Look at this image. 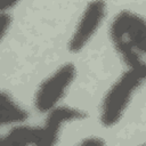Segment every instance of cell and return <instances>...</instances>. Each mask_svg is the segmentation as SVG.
<instances>
[{
	"instance_id": "cell-7",
	"label": "cell",
	"mask_w": 146,
	"mask_h": 146,
	"mask_svg": "<svg viewBox=\"0 0 146 146\" xmlns=\"http://www.w3.org/2000/svg\"><path fill=\"white\" fill-rule=\"evenodd\" d=\"M11 22L13 18L9 11H0V43L9 32Z\"/></svg>"
},
{
	"instance_id": "cell-2",
	"label": "cell",
	"mask_w": 146,
	"mask_h": 146,
	"mask_svg": "<svg viewBox=\"0 0 146 146\" xmlns=\"http://www.w3.org/2000/svg\"><path fill=\"white\" fill-rule=\"evenodd\" d=\"M145 67H128L108 88L99 107V122L105 128L115 127L124 116L136 92L143 87Z\"/></svg>"
},
{
	"instance_id": "cell-5",
	"label": "cell",
	"mask_w": 146,
	"mask_h": 146,
	"mask_svg": "<svg viewBox=\"0 0 146 146\" xmlns=\"http://www.w3.org/2000/svg\"><path fill=\"white\" fill-rule=\"evenodd\" d=\"M87 114L84 111L67 105H58L50 110L48 113H46L43 123L35 125L38 146L55 145L65 124L84 120Z\"/></svg>"
},
{
	"instance_id": "cell-6",
	"label": "cell",
	"mask_w": 146,
	"mask_h": 146,
	"mask_svg": "<svg viewBox=\"0 0 146 146\" xmlns=\"http://www.w3.org/2000/svg\"><path fill=\"white\" fill-rule=\"evenodd\" d=\"M27 116L26 111L9 94L0 90V128L23 123Z\"/></svg>"
},
{
	"instance_id": "cell-9",
	"label": "cell",
	"mask_w": 146,
	"mask_h": 146,
	"mask_svg": "<svg viewBox=\"0 0 146 146\" xmlns=\"http://www.w3.org/2000/svg\"><path fill=\"white\" fill-rule=\"evenodd\" d=\"M22 0H0V11H9Z\"/></svg>"
},
{
	"instance_id": "cell-3",
	"label": "cell",
	"mask_w": 146,
	"mask_h": 146,
	"mask_svg": "<svg viewBox=\"0 0 146 146\" xmlns=\"http://www.w3.org/2000/svg\"><path fill=\"white\" fill-rule=\"evenodd\" d=\"M76 74L78 71L73 63H64L58 66L36 88L33 98L34 108L39 113L46 114L60 105L62 99L74 83Z\"/></svg>"
},
{
	"instance_id": "cell-1",
	"label": "cell",
	"mask_w": 146,
	"mask_h": 146,
	"mask_svg": "<svg viewBox=\"0 0 146 146\" xmlns=\"http://www.w3.org/2000/svg\"><path fill=\"white\" fill-rule=\"evenodd\" d=\"M108 36L127 67H145L146 23L143 16L131 10L117 13L111 22Z\"/></svg>"
},
{
	"instance_id": "cell-4",
	"label": "cell",
	"mask_w": 146,
	"mask_h": 146,
	"mask_svg": "<svg viewBox=\"0 0 146 146\" xmlns=\"http://www.w3.org/2000/svg\"><path fill=\"white\" fill-rule=\"evenodd\" d=\"M107 15L105 0H90L82 10L75 27L67 42V49L72 54L82 51L97 34Z\"/></svg>"
},
{
	"instance_id": "cell-8",
	"label": "cell",
	"mask_w": 146,
	"mask_h": 146,
	"mask_svg": "<svg viewBox=\"0 0 146 146\" xmlns=\"http://www.w3.org/2000/svg\"><path fill=\"white\" fill-rule=\"evenodd\" d=\"M80 144L81 145H103L105 144V140L102 137L92 135V136H87L83 139H81Z\"/></svg>"
}]
</instances>
